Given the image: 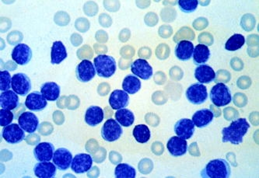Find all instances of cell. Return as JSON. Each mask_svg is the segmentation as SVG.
<instances>
[{
    "mask_svg": "<svg viewBox=\"0 0 259 178\" xmlns=\"http://www.w3.org/2000/svg\"><path fill=\"white\" fill-rule=\"evenodd\" d=\"M214 114L209 109H202L196 111L192 116V121L195 126L199 128H205L211 124L213 120Z\"/></svg>",
    "mask_w": 259,
    "mask_h": 178,
    "instance_id": "obj_24",
    "label": "cell"
},
{
    "mask_svg": "<svg viewBox=\"0 0 259 178\" xmlns=\"http://www.w3.org/2000/svg\"><path fill=\"white\" fill-rule=\"evenodd\" d=\"M18 124L24 130V131L32 134V133L35 132L38 128V118L34 113L24 111V113L20 114L18 118Z\"/></svg>",
    "mask_w": 259,
    "mask_h": 178,
    "instance_id": "obj_14",
    "label": "cell"
},
{
    "mask_svg": "<svg viewBox=\"0 0 259 178\" xmlns=\"http://www.w3.org/2000/svg\"><path fill=\"white\" fill-rule=\"evenodd\" d=\"M55 148L52 143H40L34 150V157L38 162H50L54 156Z\"/></svg>",
    "mask_w": 259,
    "mask_h": 178,
    "instance_id": "obj_18",
    "label": "cell"
},
{
    "mask_svg": "<svg viewBox=\"0 0 259 178\" xmlns=\"http://www.w3.org/2000/svg\"><path fill=\"white\" fill-rule=\"evenodd\" d=\"M210 55L209 48L205 45H198L194 49L193 55H192L194 63L197 66L205 65L209 61Z\"/></svg>",
    "mask_w": 259,
    "mask_h": 178,
    "instance_id": "obj_28",
    "label": "cell"
},
{
    "mask_svg": "<svg viewBox=\"0 0 259 178\" xmlns=\"http://www.w3.org/2000/svg\"><path fill=\"white\" fill-rule=\"evenodd\" d=\"M104 120V111L98 106L88 108L85 114V121L91 127H95Z\"/></svg>",
    "mask_w": 259,
    "mask_h": 178,
    "instance_id": "obj_25",
    "label": "cell"
},
{
    "mask_svg": "<svg viewBox=\"0 0 259 178\" xmlns=\"http://www.w3.org/2000/svg\"><path fill=\"white\" fill-rule=\"evenodd\" d=\"M115 175L117 178H135L137 176V171L127 163H120L115 168Z\"/></svg>",
    "mask_w": 259,
    "mask_h": 178,
    "instance_id": "obj_32",
    "label": "cell"
},
{
    "mask_svg": "<svg viewBox=\"0 0 259 178\" xmlns=\"http://www.w3.org/2000/svg\"><path fill=\"white\" fill-rule=\"evenodd\" d=\"M72 153L67 149L59 148L56 150L53 156V163L59 170L62 171L68 170L72 162Z\"/></svg>",
    "mask_w": 259,
    "mask_h": 178,
    "instance_id": "obj_13",
    "label": "cell"
},
{
    "mask_svg": "<svg viewBox=\"0 0 259 178\" xmlns=\"http://www.w3.org/2000/svg\"><path fill=\"white\" fill-rule=\"evenodd\" d=\"M93 158L91 155L87 153H80L76 155L72 159L71 169L74 173H84L89 171L92 167Z\"/></svg>",
    "mask_w": 259,
    "mask_h": 178,
    "instance_id": "obj_9",
    "label": "cell"
},
{
    "mask_svg": "<svg viewBox=\"0 0 259 178\" xmlns=\"http://www.w3.org/2000/svg\"><path fill=\"white\" fill-rule=\"evenodd\" d=\"M245 44V38L242 34H235L231 36L225 45V49L227 51L234 52V51L239 50Z\"/></svg>",
    "mask_w": 259,
    "mask_h": 178,
    "instance_id": "obj_33",
    "label": "cell"
},
{
    "mask_svg": "<svg viewBox=\"0 0 259 178\" xmlns=\"http://www.w3.org/2000/svg\"><path fill=\"white\" fill-rule=\"evenodd\" d=\"M95 65L89 60H82L76 66V75L78 80L82 82H88L92 80L96 75Z\"/></svg>",
    "mask_w": 259,
    "mask_h": 178,
    "instance_id": "obj_11",
    "label": "cell"
},
{
    "mask_svg": "<svg viewBox=\"0 0 259 178\" xmlns=\"http://www.w3.org/2000/svg\"><path fill=\"white\" fill-rule=\"evenodd\" d=\"M123 91L128 94H135L141 89V82L138 77L133 75L125 76L122 82Z\"/></svg>",
    "mask_w": 259,
    "mask_h": 178,
    "instance_id": "obj_29",
    "label": "cell"
},
{
    "mask_svg": "<svg viewBox=\"0 0 259 178\" xmlns=\"http://www.w3.org/2000/svg\"><path fill=\"white\" fill-rule=\"evenodd\" d=\"M130 104V96L122 90H115L111 93L109 98V104L114 110L125 108Z\"/></svg>",
    "mask_w": 259,
    "mask_h": 178,
    "instance_id": "obj_19",
    "label": "cell"
},
{
    "mask_svg": "<svg viewBox=\"0 0 259 178\" xmlns=\"http://www.w3.org/2000/svg\"><path fill=\"white\" fill-rule=\"evenodd\" d=\"M0 91L2 92L10 91L12 83V77L10 76L8 71H1L0 72Z\"/></svg>",
    "mask_w": 259,
    "mask_h": 178,
    "instance_id": "obj_35",
    "label": "cell"
},
{
    "mask_svg": "<svg viewBox=\"0 0 259 178\" xmlns=\"http://www.w3.org/2000/svg\"><path fill=\"white\" fill-rule=\"evenodd\" d=\"M188 101L195 105L203 104L208 98V91L206 86L202 83H195L188 88L185 92Z\"/></svg>",
    "mask_w": 259,
    "mask_h": 178,
    "instance_id": "obj_6",
    "label": "cell"
},
{
    "mask_svg": "<svg viewBox=\"0 0 259 178\" xmlns=\"http://www.w3.org/2000/svg\"><path fill=\"white\" fill-rule=\"evenodd\" d=\"M94 65L99 77L110 78L116 72V61L114 58L107 55L97 56Z\"/></svg>",
    "mask_w": 259,
    "mask_h": 178,
    "instance_id": "obj_3",
    "label": "cell"
},
{
    "mask_svg": "<svg viewBox=\"0 0 259 178\" xmlns=\"http://www.w3.org/2000/svg\"><path fill=\"white\" fill-rule=\"evenodd\" d=\"M11 56L16 63L20 66H25L32 59V51L27 45L19 44L12 51Z\"/></svg>",
    "mask_w": 259,
    "mask_h": 178,
    "instance_id": "obj_12",
    "label": "cell"
},
{
    "mask_svg": "<svg viewBox=\"0 0 259 178\" xmlns=\"http://www.w3.org/2000/svg\"><path fill=\"white\" fill-rule=\"evenodd\" d=\"M3 138L10 144H17L25 139V133L17 124H10L4 127L2 131Z\"/></svg>",
    "mask_w": 259,
    "mask_h": 178,
    "instance_id": "obj_7",
    "label": "cell"
},
{
    "mask_svg": "<svg viewBox=\"0 0 259 178\" xmlns=\"http://www.w3.org/2000/svg\"><path fill=\"white\" fill-rule=\"evenodd\" d=\"M123 129L121 124L116 120H107L101 128V136L103 140L108 143L117 141L122 136Z\"/></svg>",
    "mask_w": 259,
    "mask_h": 178,
    "instance_id": "obj_5",
    "label": "cell"
},
{
    "mask_svg": "<svg viewBox=\"0 0 259 178\" xmlns=\"http://www.w3.org/2000/svg\"><path fill=\"white\" fill-rule=\"evenodd\" d=\"M56 167L54 163L51 162H39L34 166V172L39 178H53L56 174Z\"/></svg>",
    "mask_w": 259,
    "mask_h": 178,
    "instance_id": "obj_23",
    "label": "cell"
},
{
    "mask_svg": "<svg viewBox=\"0 0 259 178\" xmlns=\"http://www.w3.org/2000/svg\"><path fill=\"white\" fill-rule=\"evenodd\" d=\"M231 174V166L224 159L211 160L201 172L203 178H228Z\"/></svg>",
    "mask_w": 259,
    "mask_h": 178,
    "instance_id": "obj_2",
    "label": "cell"
},
{
    "mask_svg": "<svg viewBox=\"0 0 259 178\" xmlns=\"http://www.w3.org/2000/svg\"><path fill=\"white\" fill-rule=\"evenodd\" d=\"M11 86L19 96H26L31 90V81L24 73H17L12 76Z\"/></svg>",
    "mask_w": 259,
    "mask_h": 178,
    "instance_id": "obj_8",
    "label": "cell"
},
{
    "mask_svg": "<svg viewBox=\"0 0 259 178\" xmlns=\"http://www.w3.org/2000/svg\"><path fill=\"white\" fill-rule=\"evenodd\" d=\"M250 127L246 118H239L232 121L229 126L222 129L223 143H230L236 146L241 144Z\"/></svg>",
    "mask_w": 259,
    "mask_h": 178,
    "instance_id": "obj_1",
    "label": "cell"
},
{
    "mask_svg": "<svg viewBox=\"0 0 259 178\" xmlns=\"http://www.w3.org/2000/svg\"><path fill=\"white\" fill-rule=\"evenodd\" d=\"M20 104L18 94L14 91H7L2 92L0 95V105L3 109L14 111Z\"/></svg>",
    "mask_w": 259,
    "mask_h": 178,
    "instance_id": "obj_21",
    "label": "cell"
},
{
    "mask_svg": "<svg viewBox=\"0 0 259 178\" xmlns=\"http://www.w3.org/2000/svg\"><path fill=\"white\" fill-rule=\"evenodd\" d=\"M167 148L172 156L179 157L187 153L188 143L179 136H173L167 142Z\"/></svg>",
    "mask_w": 259,
    "mask_h": 178,
    "instance_id": "obj_17",
    "label": "cell"
},
{
    "mask_svg": "<svg viewBox=\"0 0 259 178\" xmlns=\"http://www.w3.org/2000/svg\"><path fill=\"white\" fill-rule=\"evenodd\" d=\"M115 119L121 124V126H132L135 121V115L133 111L126 108L118 110L115 113Z\"/></svg>",
    "mask_w": 259,
    "mask_h": 178,
    "instance_id": "obj_30",
    "label": "cell"
},
{
    "mask_svg": "<svg viewBox=\"0 0 259 178\" xmlns=\"http://www.w3.org/2000/svg\"><path fill=\"white\" fill-rule=\"evenodd\" d=\"M195 77L199 83H206L209 84L212 81L215 80V72L212 68L207 65H201L195 70Z\"/></svg>",
    "mask_w": 259,
    "mask_h": 178,
    "instance_id": "obj_22",
    "label": "cell"
},
{
    "mask_svg": "<svg viewBox=\"0 0 259 178\" xmlns=\"http://www.w3.org/2000/svg\"><path fill=\"white\" fill-rule=\"evenodd\" d=\"M210 100L215 106H227L232 101L231 90L224 82H218L210 91Z\"/></svg>",
    "mask_w": 259,
    "mask_h": 178,
    "instance_id": "obj_4",
    "label": "cell"
},
{
    "mask_svg": "<svg viewBox=\"0 0 259 178\" xmlns=\"http://www.w3.org/2000/svg\"><path fill=\"white\" fill-rule=\"evenodd\" d=\"M131 71L134 76L143 80H148L153 76V70L150 63L145 59H139L131 65Z\"/></svg>",
    "mask_w": 259,
    "mask_h": 178,
    "instance_id": "obj_10",
    "label": "cell"
},
{
    "mask_svg": "<svg viewBox=\"0 0 259 178\" xmlns=\"http://www.w3.org/2000/svg\"><path fill=\"white\" fill-rule=\"evenodd\" d=\"M195 124L189 118H182L175 124V132L179 137L187 140L192 138L195 132Z\"/></svg>",
    "mask_w": 259,
    "mask_h": 178,
    "instance_id": "obj_16",
    "label": "cell"
},
{
    "mask_svg": "<svg viewBox=\"0 0 259 178\" xmlns=\"http://www.w3.org/2000/svg\"><path fill=\"white\" fill-rule=\"evenodd\" d=\"M48 102L46 98L41 93L34 91L27 95L25 101V106L27 109L32 111H43L47 107Z\"/></svg>",
    "mask_w": 259,
    "mask_h": 178,
    "instance_id": "obj_15",
    "label": "cell"
},
{
    "mask_svg": "<svg viewBox=\"0 0 259 178\" xmlns=\"http://www.w3.org/2000/svg\"><path fill=\"white\" fill-rule=\"evenodd\" d=\"M135 140L140 143H147L150 141L151 133L146 124H138L133 129Z\"/></svg>",
    "mask_w": 259,
    "mask_h": 178,
    "instance_id": "obj_31",
    "label": "cell"
},
{
    "mask_svg": "<svg viewBox=\"0 0 259 178\" xmlns=\"http://www.w3.org/2000/svg\"><path fill=\"white\" fill-rule=\"evenodd\" d=\"M14 119V114L10 110L1 109L0 111V125L6 127L11 124Z\"/></svg>",
    "mask_w": 259,
    "mask_h": 178,
    "instance_id": "obj_36",
    "label": "cell"
},
{
    "mask_svg": "<svg viewBox=\"0 0 259 178\" xmlns=\"http://www.w3.org/2000/svg\"><path fill=\"white\" fill-rule=\"evenodd\" d=\"M40 93L47 101H56L60 96V86L55 82H45L40 86Z\"/></svg>",
    "mask_w": 259,
    "mask_h": 178,
    "instance_id": "obj_27",
    "label": "cell"
},
{
    "mask_svg": "<svg viewBox=\"0 0 259 178\" xmlns=\"http://www.w3.org/2000/svg\"><path fill=\"white\" fill-rule=\"evenodd\" d=\"M67 58L66 47L62 41H55L51 50V62L53 65H59Z\"/></svg>",
    "mask_w": 259,
    "mask_h": 178,
    "instance_id": "obj_26",
    "label": "cell"
},
{
    "mask_svg": "<svg viewBox=\"0 0 259 178\" xmlns=\"http://www.w3.org/2000/svg\"><path fill=\"white\" fill-rule=\"evenodd\" d=\"M194 49V45L189 40H181L175 47V56L178 59L183 62L190 60L193 55Z\"/></svg>",
    "mask_w": 259,
    "mask_h": 178,
    "instance_id": "obj_20",
    "label": "cell"
},
{
    "mask_svg": "<svg viewBox=\"0 0 259 178\" xmlns=\"http://www.w3.org/2000/svg\"><path fill=\"white\" fill-rule=\"evenodd\" d=\"M179 6L182 12L190 14L194 12L199 6L198 0H179Z\"/></svg>",
    "mask_w": 259,
    "mask_h": 178,
    "instance_id": "obj_34",
    "label": "cell"
}]
</instances>
